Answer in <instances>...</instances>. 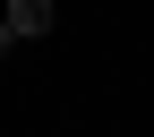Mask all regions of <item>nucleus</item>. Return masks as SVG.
Returning a JSON list of instances; mask_svg holds the SVG:
<instances>
[{"label": "nucleus", "instance_id": "f257e3e1", "mask_svg": "<svg viewBox=\"0 0 154 137\" xmlns=\"http://www.w3.org/2000/svg\"><path fill=\"white\" fill-rule=\"evenodd\" d=\"M51 17H60L51 0H9V9H0V51H17L26 34H51Z\"/></svg>", "mask_w": 154, "mask_h": 137}]
</instances>
